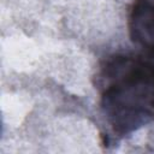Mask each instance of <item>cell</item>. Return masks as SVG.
Listing matches in <instances>:
<instances>
[{"instance_id": "1", "label": "cell", "mask_w": 154, "mask_h": 154, "mask_svg": "<svg viewBox=\"0 0 154 154\" xmlns=\"http://www.w3.org/2000/svg\"><path fill=\"white\" fill-rule=\"evenodd\" d=\"M101 113L117 138L154 123V58L129 52L102 59L94 77Z\"/></svg>"}, {"instance_id": "2", "label": "cell", "mask_w": 154, "mask_h": 154, "mask_svg": "<svg viewBox=\"0 0 154 154\" xmlns=\"http://www.w3.org/2000/svg\"><path fill=\"white\" fill-rule=\"evenodd\" d=\"M130 40L154 58V0H132L128 12Z\"/></svg>"}]
</instances>
